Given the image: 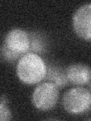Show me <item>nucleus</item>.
I'll use <instances>...</instances> for the list:
<instances>
[{
    "label": "nucleus",
    "instance_id": "obj_10",
    "mask_svg": "<svg viewBox=\"0 0 91 121\" xmlns=\"http://www.w3.org/2000/svg\"><path fill=\"white\" fill-rule=\"evenodd\" d=\"M11 114L10 110L7 105L6 100L4 96L1 98V103H0V120L1 121H8L11 120Z\"/></svg>",
    "mask_w": 91,
    "mask_h": 121
},
{
    "label": "nucleus",
    "instance_id": "obj_5",
    "mask_svg": "<svg viewBox=\"0 0 91 121\" xmlns=\"http://www.w3.org/2000/svg\"><path fill=\"white\" fill-rule=\"evenodd\" d=\"M3 44L11 51L24 55L30 50V36L24 30L14 28L7 33Z\"/></svg>",
    "mask_w": 91,
    "mask_h": 121
},
{
    "label": "nucleus",
    "instance_id": "obj_11",
    "mask_svg": "<svg viewBox=\"0 0 91 121\" xmlns=\"http://www.w3.org/2000/svg\"><path fill=\"white\" fill-rule=\"evenodd\" d=\"M90 89H91V85H90Z\"/></svg>",
    "mask_w": 91,
    "mask_h": 121
},
{
    "label": "nucleus",
    "instance_id": "obj_1",
    "mask_svg": "<svg viewBox=\"0 0 91 121\" xmlns=\"http://www.w3.org/2000/svg\"><path fill=\"white\" fill-rule=\"evenodd\" d=\"M47 71L43 60L36 53L27 52L18 60L16 73L18 79L27 85H34L43 81Z\"/></svg>",
    "mask_w": 91,
    "mask_h": 121
},
{
    "label": "nucleus",
    "instance_id": "obj_7",
    "mask_svg": "<svg viewBox=\"0 0 91 121\" xmlns=\"http://www.w3.org/2000/svg\"><path fill=\"white\" fill-rule=\"evenodd\" d=\"M46 82L55 84L58 88H62L68 82L66 71L55 65H49L47 67V71L44 78Z\"/></svg>",
    "mask_w": 91,
    "mask_h": 121
},
{
    "label": "nucleus",
    "instance_id": "obj_6",
    "mask_svg": "<svg viewBox=\"0 0 91 121\" xmlns=\"http://www.w3.org/2000/svg\"><path fill=\"white\" fill-rule=\"evenodd\" d=\"M65 71L68 82L74 86H83L91 81V67L86 64H71Z\"/></svg>",
    "mask_w": 91,
    "mask_h": 121
},
{
    "label": "nucleus",
    "instance_id": "obj_3",
    "mask_svg": "<svg viewBox=\"0 0 91 121\" xmlns=\"http://www.w3.org/2000/svg\"><path fill=\"white\" fill-rule=\"evenodd\" d=\"M59 88L46 82L36 87L32 95V103L36 109L48 111L55 107L59 99Z\"/></svg>",
    "mask_w": 91,
    "mask_h": 121
},
{
    "label": "nucleus",
    "instance_id": "obj_12",
    "mask_svg": "<svg viewBox=\"0 0 91 121\" xmlns=\"http://www.w3.org/2000/svg\"><path fill=\"white\" fill-rule=\"evenodd\" d=\"M90 120H91V119H90Z\"/></svg>",
    "mask_w": 91,
    "mask_h": 121
},
{
    "label": "nucleus",
    "instance_id": "obj_4",
    "mask_svg": "<svg viewBox=\"0 0 91 121\" xmlns=\"http://www.w3.org/2000/svg\"><path fill=\"white\" fill-rule=\"evenodd\" d=\"M72 25L77 36L85 41H91V4L83 5L75 11Z\"/></svg>",
    "mask_w": 91,
    "mask_h": 121
},
{
    "label": "nucleus",
    "instance_id": "obj_8",
    "mask_svg": "<svg viewBox=\"0 0 91 121\" xmlns=\"http://www.w3.org/2000/svg\"><path fill=\"white\" fill-rule=\"evenodd\" d=\"M30 50L33 53H43L46 49V41L39 33H31L30 34Z\"/></svg>",
    "mask_w": 91,
    "mask_h": 121
},
{
    "label": "nucleus",
    "instance_id": "obj_2",
    "mask_svg": "<svg viewBox=\"0 0 91 121\" xmlns=\"http://www.w3.org/2000/svg\"><path fill=\"white\" fill-rule=\"evenodd\" d=\"M62 105L65 111L73 114H80L91 108V92L83 87L72 88L64 94Z\"/></svg>",
    "mask_w": 91,
    "mask_h": 121
},
{
    "label": "nucleus",
    "instance_id": "obj_9",
    "mask_svg": "<svg viewBox=\"0 0 91 121\" xmlns=\"http://www.w3.org/2000/svg\"><path fill=\"white\" fill-rule=\"evenodd\" d=\"M2 58L8 62H13L18 59H20L21 55H19L18 53H15L12 51H11L9 48H8L5 45L2 44Z\"/></svg>",
    "mask_w": 91,
    "mask_h": 121
}]
</instances>
